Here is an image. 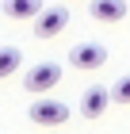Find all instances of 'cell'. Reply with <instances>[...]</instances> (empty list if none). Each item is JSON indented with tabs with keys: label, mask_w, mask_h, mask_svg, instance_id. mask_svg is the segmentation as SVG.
Masks as SVG:
<instances>
[{
	"label": "cell",
	"mask_w": 130,
	"mask_h": 134,
	"mask_svg": "<svg viewBox=\"0 0 130 134\" xmlns=\"http://www.w3.org/2000/svg\"><path fill=\"white\" fill-rule=\"evenodd\" d=\"M19 65H23L19 46H0V81H4V77H12Z\"/></svg>",
	"instance_id": "ba28073f"
},
{
	"label": "cell",
	"mask_w": 130,
	"mask_h": 134,
	"mask_svg": "<svg viewBox=\"0 0 130 134\" xmlns=\"http://www.w3.org/2000/svg\"><path fill=\"white\" fill-rule=\"evenodd\" d=\"M65 23H69V8L65 4H50V8H42L35 15V35L38 38H54V35L65 31Z\"/></svg>",
	"instance_id": "3957f363"
},
{
	"label": "cell",
	"mask_w": 130,
	"mask_h": 134,
	"mask_svg": "<svg viewBox=\"0 0 130 134\" xmlns=\"http://www.w3.org/2000/svg\"><path fill=\"white\" fill-rule=\"evenodd\" d=\"M69 65H77V69H100V65H107V46L103 42H77L69 50Z\"/></svg>",
	"instance_id": "277c9868"
},
{
	"label": "cell",
	"mask_w": 130,
	"mask_h": 134,
	"mask_svg": "<svg viewBox=\"0 0 130 134\" xmlns=\"http://www.w3.org/2000/svg\"><path fill=\"white\" fill-rule=\"evenodd\" d=\"M111 96H115V100H119V103H130V73H126V77H119V81H115V88H111Z\"/></svg>",
	"instance_id": "9c48e42d"
},
{
	"label": "cell",
	"mask_w": 130,
	"mask_h": 134,
	"mask_svg": "<svg viewBox=\"0 0 130 134\" xmlns=\"http://www.w3.org/2000/svg\"><path fill=\"white\" fill-rule=\"evenodd\" d=\"M58 81H61V65L58 62H38V65L27 69L23 88H27L31 96H42V92H50V88H58Z\"/></svg>",
	"instance_id": "7a4b0ae2"
},
{
	"label": "cell",
	"mask_w": 130,
	"mask_h": 134,
	"mask_svg": "<svg viewBox=\"0 0 130 134\" xmlns=\"http://www.w3.org/2000/svg\"><path fill=\"white\" fill-rule=\"evenodd\" d=\"M27 115H31L35 126H65L69 123V103H61V100H54V96L42 92L38 100L27 107Z\"/></svg>",
	"instance_id": "6da1fadb"
},
{
	"label": "cell",
	"mask_w": 130,
	"mask_h": 134,
	"mask_svg": "<svg viewBox=\"0 0 130 134\" xmlns=\"http://www.w3.org/2000/svg\"><path fill=\"white\" fill-rule=\"evenodd\" d=\"M42 8H46L42 0H4V4H0V12H4L8 19H35Z\"/></svg>",
	"instance_id": "52a82bcc"
},
{
	"label": "cell",
	"mask_w": 130,
	"mask_h": 134,
	"mask_svg": "<svg viewBox=\"0 0 130 134\" xmlns=\"http://www.w3.org/2000/svg\"><path fill=\"white\" fill-rule=\"evenodd\" d=\"M111 100H115V96H111L107 88H100V84H96V88H88V92L80 96V115H84V119H100V115L107 111Z\"/></svg>",
	"instance_id": "5b68a950"
},
{
	"label": "cell",
	"mask_w": 130,
	"mask_h": 134,
	"mask_svg": "<svg viewBox=\"0 0 130 134\" xmlns=\"http://www.w3.org/2000/svg\"><path fill=\"white\" fill-rule=\"evenodd\" d=\"M88 12L100 23H119V19H126V0H92Z\"/></svg>",
	"instance_id": "8992f818"
}]
</instances>
